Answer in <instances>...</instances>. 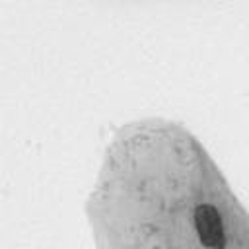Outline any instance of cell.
<instances>
[{
    "label": "cell",
    "mask_w": 249,
    "mask_h": 249,
    "mask_svg": "<svg viewBox=\"0 0 249 249\" xmlns=\"http://www.w3.org/2000/svg\"><path fill=\"white\" fill-rule=\"evenodd\" d=\"M195 230L200 243L208 249H224L226 247V231L224 222L216 206L212 204H198L193 214Z\"/></svg>",
    "instance_id": "cell-1"
}]
</instances>
